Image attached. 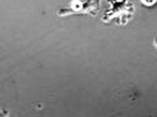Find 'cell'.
Here are the masks:
<instances>
[{
  "label": "cell",
  "mask_w": 157,
  "mask_h": 117,
  "mask_svg": "<svg viewBox=\"0 0 157 117\" xmlns=\"http://www.w3.org/2000/svg\"><path fill=\"white\" fill-rule=\"evenodd\" d=\"M100 11V0H71L67 7H63L57 12L59 16H67L72 14H89L95 16Z\"/></svg>",
  "instance_id": "cell-2"
},
{
  "label": "cell",
  "mask_w": 157,
  "mask_h": 117,
  "mask_svg": "<svg viewBox=\"0 0 157 117\" xmlns=\"http://www.w3.org/2000/svg\"><path fill=\"white\" fill-rule=\"evenodd\" d=\"M141 2L146 6V7H151V6H154L156 4L157 0H141Z\"/></svg>",
  "instance_id": "cell-3"
},
{
  "label": "cell",
  "mask_w": 157,
  "mask_h": 117,
  "mask_svg": "<svg viewBox=\"0 0 157 117\" xmlns=\"http://www.w3.org/2000/svg\"><path fill=\"white\" fill-rule=\"evenodd\" d=\"M152 44H154V46L157 49V36L155 37V39H154V42H152Z\"/></svg>",
  "instance_id": "cell-4"
},
{
  "label": "cell",
  "mask_w": 157,
  "mask_h": 117,
  "mask_svg": "<svg viewBox=\"0 0 157 117\" xmlns=\"http://www.w3.org/2000/svg\"><path fill=\"white\" fill-rule=\"evenodd\" d=\"M108 7L101 17L105 23L114 22L118 26H126L134 15L135 7L130 0H107Z\"/></svg>",
  "instance_id": "cell-1"
}]
</instances>
